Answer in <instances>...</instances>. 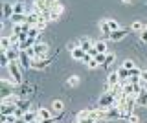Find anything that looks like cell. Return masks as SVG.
<instances>
[{
    "label": "cell",
    "instance_id": "2e32d148",
    "mask_svg": "<svg viewBox=\"0 0 147 123\" xmlns=\"http://www.w3.org/2000/svg\"><path fill=\"white\" fill-rule=\"evenodd\" d=\"M144 30H147V24L145 22H142V20H134L131 24V31H136V33H142Z\"/></svg>",
    "mask_w": 147,
    "mask_h": 123
},
{
    "label": "cell",
    "instance_id": "7402d4cb",
    "mask_svg": "<svg viewBox=\"0 0 147 123\" xmlns=\"http://www.w3.org/2000/svg\"><path fill=\"white\" fill-rule=\"evenodd\" d=\"M26 17L28 15H18V13H15V15H13L9 20H11L13 24H24V22H26Z\"/></svg>",
    "mask_w": 147,
    "mask_h": 123
},
{
    "label": "cell",
    "instance_id": "7a4b0ae2",
    "mask_svg": "<svg viewBox=\"0 0 147 123\" xmlns=\"http://www.w3.org/2000/svg\"><path fill=\"white\" fill-rule=\"evenodd\" d=\"M7 70H9L11 79L15 81V85H20V83H22V70H20V65H18V63H9Z\"/></svg>",
    "mask_w": 147,
    "mask_h": 123
},
{
    "label": "cell",
    "instance_id": "d4e9b609",
    "mask_svg": "<svg viewBox=\"0 0 147 123\" xmlns=\"http://www.w3.org/2000/svg\"><path fill=\"white\" fill-rule=\"evenodd\" d=\"M66 85H68V86H77V85H79V75H76V74L70 75V77L66 79Z\"/></svg>",
    "mask_w": 147,
    "mask_h": 123
},
{
    "label": "cell",
    "instance_id": "f546056e",
    "mask_svg": "<svg viewBox=\"0 0 147 123\" xmlns=\"http://www.w3.org/2000/svg\"><path fill=\"white\" fill-rule=\"evenodd\" d=\"M94 59L99 63V66H103V65H105V59H107V53H98Z\"/></svg>",
    "mask_w": 147,
    "mask_h": 123
},
{
    "label": "cell",
    "instance_id": "52a82bcc",
    "mask_svg": "<svg viewBox=\"0 0 147 123\" xmlns=\"http://www.w3.org/2000/svg\"><path fill=\"white\" fill-rule=\"evenodd\" d=\"M15 15V4H4L2 6V17L4 19H11Z\"/></svg>",
    "mask_w": 147,
    "mask_h": 123
},
{
    "label": "cell",
    "instance_id": "e575fe53",
    "mask_svg": "<svg viewBox=\"0 0 147 123\" xmlns=\"http://www.w3.org/2000/svg\"><path fill=\"white\" fill-rule=\"evenodd\" d=\"M77 123H98V121L92 120V118H85V120H77Z\"/></svg>",
    "mask_w": 147,
    "mask_h": 123
},
{
    "label": "cell",
    "instance_id": "d6986e66",
    "mask_svg": "<svg viewBox=\"0 0 147 123\" xmlns=\"http://www.w3.org/2000/svg\"><path fill=\"white\" fill-rule=\"evenodd\" d=\"M64 110V103L61 101V99H55V101L52 103V112H55V114H61Z\"/></svg>",
    "mask_w": 147,
    "mask_h": 123
},
{
    "label": "cell",
    "instance_id": "9a60e30c",
    "mask_svg": "<svg viewBox=\"0 0 147 123\" xmlns=\"http://www.w3.org/2000/svg\"><path fill=\"white\" fill-rule=\"evenodd\" d=\"M77 44H79V48H83L85 52H88V50H92V48H94V42H92L90 39H86V37L79 39V40H77Z\"/></svg>",
    "mask_w": 147,
    "mask_h": 123
},
{
    "label": "cell",
    "instance_id": "ac0fdd59",
    "mask_svg": "<svg viewBox=\"0 0 147 123\" xmlns=\"http://www.w3.org/2000/svg\"><path fill=\"white\" fill-rule=\"evenodd\" d=\"M24 121L26 123H30V121H35V120H39V114H37V108L35 110H28V112H24Z\"/></svg>",
    "mask_w": 147,
    "mask_h": 123
},
{
    "label": "cell",
    "instance_id": "6da1fadb",
    "mask_svg": "<svg viewBox=\"0 0 147 123\" xmlns=\"http://www.w3.org/2000/svg\"><path fill=\"white\" fill-rule=\"evenodd\" d=\"M98 107H99V108H101V110H103L105 114H107V110H109L110 107H114V94L110 92V90H107V92H105V94L99 97Z\"/></svg>",
    "mask_w": 147,
    "mask_h": 123
},
{
    "label": "cell",
    "instance_id": "44dd1931",
    "mask_svg": "<svg viewBox=\"0 0 147 123\" xmlns=\"http://www.w3.org/2000/svg\"><path fill=\"white\" fill-rule=\"evenodd\" d=\"M136 105H140V107L147 108V90H144V92H142V94L136 97Z\"/></svg>",
    "mask_w": 147,
    "mask_h": 123
},
{
    "label": "cell",
    "instance_id": "ffe728a7",
    "mask_svg": "<svg viewBox=\"0 0 147 123\" xmlns=\"http://www.w3.org/2000/svg\"><path fill=\"white\" fill-rule=\"evenodd\" d=\"M94 48L98 50L99 53H109V46L105 40H98V42H94Z\"/></svg>",
    "mask_w": 147,
    "mask_h": 123
},
{
    "label": "cell",
    "instance_id": "f35d334b",
    "mask_svg": "<svg viewBox=\"0 0 147 123\" xmlns=\"http://www.w3.org/2000/svg\"><path fill=\"white\" fill-rule=\"evenodd\" d=\"M30 123H40V120H35V121H30Z\"/></svg>",
    "mask_w": 147,
    "mask_h": 123
},
{
    "label": "cell",
    "instance_id": "cb8c5ba5",
    "mask_svg": "<svg viewBox=\"0 0 147 123\" xmlns=\"http://www.w3.org/2000/svg\"><path fill=\"white\" fill-rule=\"evenodd\" d=\"M48 17H44V15H40V20H39V24H37V28H39V31H44L46 30V26H48Z\"/></svg>",
    "mask_w": 147,
    "mask_h": 123
},
{
    "label": "cell",
    "instance_id": "1f68e13d",
    "mask_svg": "<svg viewBox=\"0 0 147 123\" xmlns=\"http://www.w3.org/2000/svg\"><path fill=\"white\" fill-rule=\"evenodd\" d=\"M86 66H88L90 70H96V68H99V63L96 61V59H92V61H90V63H88V65H86Z\"/></svg>",
    "mask_w": 147,
    "mask_h": 123
},
{
    "label": "cell",
    "instance_id": "4dcf8cb0",
    "mask_svg": "<svg viewBox=\"0 0 147 123\" xmlns=\"http://www.w3.org/2000/svg\"><path fill=\"white\" fill-rule=\"evenodd\" d=\"M142 72H144V70H140L138 66H134L131 70V77H142Z\"/></svg>",
    "mask_w": 147,
    "mask_h": 123
},
{
    "label": "cell",
    "instance_id": "5bb4252c",
    "mask_svg": "<svg viewBox=\"0 0 147 123\" xmlns=\"http://www.w3.org/2000/svg\"><path fill=\"white\" fill-rule=\"evenodd\" d=\"M72 59H74V61H83V59H85V55H86V52H85V50H83V48H79V46H77L76 50H72Z\"/></svg>",
    "mask_w": 147,
    "mask_h": 123
},
{
    "label": "cell",
    "instance_id": "277c9868",
    "mask_svg": "<svg viewBox=\"0 0 147 123\" xmlns=\"http://www.w3.org/2000/svg\"><path fill=\"white\" fill-rule=\"evenodd\" d=\"M63 13H64V6H63V4H57V6L48 13V20H53V22L59 20V17H61Z\"/></svg>",
    "mask_w": 147,
    "mask_h": 123
},
{
    "label": "cell",
    "instance_id": "9c48e42d",
    "mask_svg": "<svg viewBox=\"0 0 147 123\" xmlns=\"http://www.w3.org/2000/svg\"><path fill=\"white\" fill-rule=\"evenodd\" d=\"M37 114H39V120L40 121H44V120H52V108H44V107H40V108H37Z\"/></svg>",
    "mask_w": 147,
    "mask_h": 123
},
{
    "label": "cell",
    "instance_id": "7c38bea8",
    "mask_svg": "<svg viewBox=\"0 0 147 123\" xmlns=\"http://www.w3.org/2000/svg\"><path fill=\"white\" fill-rule=\"evenodd\" d=\"M17 108L15 105H0V114H4V116H13V114L17 112Z\"/></svg>",
    "mask_w": 147,
    "mask_h": 123
},
{
    "label": "cell",
    "instance_id": "3957f363",
    "mask_svg": "<svg viewBox=\"0 0 147 123\" xmlns=\"http://www.w3.org/2000/svg\"><path fill=\"white\" fill-rule=\"evenodd\" d=\"M33 48H35V52H37V57L46 59V55H48V50H50L48 44H46V42H40V40H39V42H37Z\"/></svg>",
    "mask_w": 147,
    "mask_h": 123
},
{
    "label": "cell",
    "instance_id": "4fadbf2b",
    "mask_svg": "<svg viewBox=\"0 0 147 123\" xmlns=\"http://www.w3.org/2000/svg\"><path fill=\"white\" fill-rule=\"evenodd\" d=\"M18 65H20L22 68H31V59L28 57V53L22 52V50H20V59H18Z\"/></svg>",
    "mask_w": 147,
    "mask_h": 123
},
{
    "label": "cell",
    "instance_id": "484cf974",
    "mask_svg": "<svg viewBox=\"0 0 147 123\" xmlns=\"http://www.w3.org/2000/svg\"><path fill=\"white\" fill-rule=\"evenodd\" d=\"M107 22H109V26H110V30H112V31L121 30V26H119V22H118V20H114V19H107Z\"/></svg>",
    "mask_w": 147,
    "mask_h": 123
},
{
    "label": "cell",
    "instance_id": "5b68a950",
    "mask_svg": "<svg viewBox=\"0 0 147 123\" xmlns=\"http://www.w3.org/2000/svg\"><path fill=\"white\" fill-rule=\"evenodd\" d=\"M0 105H15V107H18V105H20V97H18L17 94L4 95V97H2V101H0Z\"/></svg>",
    "mask_w": 147,
    "mask_h": 123
},
{
    "label": "cell",
    "instance_id": "603a6c76",
    "mask_svg": "<svg viewBox=\"0 0 147 123\" xmlns=\"http://www.w3.org/2000/svg\"><path fill=\"white\" fill-rule=\"evenodd\" d=\"M15 13H18V15H28L26 4H22V2H17V4H15Z\"/></svg>",
    "mask_w": 147,
    "mask_h": 123
},
{
    "label": "cell",
    "instance_id": "30bf717a",
    "mask_svg": "<svg viewBox=\"0 0 147 123\" xmlns=\"http://www.w3.org/2000/svg\"><path fill=\"white\" fill-rule=\"evenodd\" d=\"M99 30H101V33H103V39H110V33H112V30H110L107 19L99 22Z\"/></svg>",
    "mask_w": 147,
    "mask_h": 123
},
{
    "label": "cell",
    "instance_id": "74e56055",
    "mask_svg": "<svg viewBox=\"0 0 147 123\" xmlns=\"http://www.w3.org/2000/svg\"><path fill=\"white\" fill-rule=\"evenodd\" d=\"M121 2H123V4H131L132 0H121Z\"/></svg>",
    "mask_w": 147,
    "mask_h": 123
},
{
    "label": "cell",
    "instance_id": "f1b7e54d",
    "mask_svg": "<svg viewBox=\"0 0 147 123\" xmlns=\"http://www.w3.org/2000/svg\"><path fill=\"white\" fill-rule=\"evenodd\" d=\"M114 59H116V55H114V53H107V59H105V65H103V68L110 66V65L114 63Z\"/></svg>",
    "mask_w": 147,
    "mask_h": 123
},
{
    "label": "cell",
    "instance_id": "e0dca14e",
    "mask_svg": "<svg viewBox=\"0 0 147 123\" xmlns=\"http://www.w3.org/2000/svg\"><path fill=\"white\" fill-rule=\"evenodd\" d=\"M11 48V37H7V35H2L0 37V50L2 52H6V50Z\"/></svg>",
    "mask_w": 147,
    "mask_h": 123
},
{
    "label": "cell",
    "instance_id": "8fae6325",
    "mask_svg": "<svg viewBox=\"0 0 147 123\" xmlns=\"http://www.w3.org/2000/svg\"><path fill=\"white\" fill-rule=\"evenodd\" d=\"M127 37V30H118V31H112V33H110V39L109 40H114V42H118V40H123Z\"/></svg>",
    "mask_w": 147,
    "mask_h": 123
},
{
    "label": "cell",
    "instance_id": "836d02e7",
    "mask_svg": "<svg viewBox=\"0 0 147 123\" xmlns=\"http://www.w3.org/2000/svg\"><path fill=\"white\" fill-rule=\"evenodd\" d=\"M140 40H142V42H145V44H147V30H144V31L140 33Z\"/></svg>",
    "mask_w": 147,
    "mask_h": 123
},
{
    "label": "cell",
    "instance_id": "8d00e7d4",
    "mask_svg": "<svg viewBox=\"0 0 147 123\" xmlns=\"http://www.w3.org/2000/svg\"><path fill=\"white\" fill-rule=\"evenodd\" d=\"M53 120H55V118H52V120H44V121H40V123H53Z\"/></svg>",
    "mask_w": 147,
    "mask_h": 123
},
{
    "label": "cell",
    "instance_id": "4316f807",
    "mask_svg": "<svg viewBox=\"0 0 147 123\" xmlns=\"http://www.w3.org/2000/svg\"><path fill=\"white\" fill-rule=\"evenodd\" d=\"M121 66L125 68V70H129V72H131L132 68L136 66V63H134V61H131V59H125V61H123V65H121Z\"/></svg>",
    "mask_w": 147,
    "mask_h": 123
},
{
    "label": "cell",
    "instance_id": "ba28073f",
    "mask_svg": "<svg viewBox=\"0 0 147 123\" xmlns=\"http://www.w3.org/2000/svg\"><path fill=\"white\" fill-rule=\"evenodd\" d=\"M46 66H48V61H46V59L37 57V59L31 61V68H33V70H46Z\"/></svg>",
    "mask_w": 147,
    "mask_h": 123
},
{
    "label": "cell",
    "instance_id": "d6a6232c",
    "mask_svg": "<svg viewBox=\"0 0 147 123\" xmlns=\"http://www.w3.org/2000/svg\"><path fill=\"white\" fill-rule=\"evenodd\" d=\"M127 121H129V123H140V120H138L136 114H131V116L127 118Z\"/></svg>",
    "mask_w": 147,
    "mask_h": 123
},
{
    "label": "cell",
    "instance_id": "d590c367",
    "mask_svg": "<svg viewBox=\"0 0 147 123\" xmlns=\"http://www.w3.org/2000/svg\"><path fill=\"white\" fill-rule=\"evenodd\" d=\"M142 81H144V83H147V70L142 72Z\"/></svg>",
    "mask_w": 147,
    "mask_h": 123
},
{
    "label": "cell",
    "instance_id": "ab89813d",
    "mask_svg": "<svg viewBox=\"0 0 147 123\" xmlns=\"http://www.w3.org/2000/svg\"><path fill=\"white\" fill-rule=\"evenodd\" d=\"M76 123H77V121H76Z\"/></svg>",
    "mask_w": 147,
    "mask_h": 123
},
{
    "label": "cell",
    "instance_id": "83f0119b",
    "mask_svg": "<svg viewBox=\"0 0 147 123\" xmlns=\"http://www.w3.org/2000/svg\"><path fill=\"white\" fill-rule=\"evenodd\" d=\"M9 63H11V61H9V59H7V55H6V53L2 52V55H0V66L7 68V66H9Z\"/></svg>",
    "mask_w": 147,
    "mask_h": 123
},
{
    "label": "cell",
    "instance_id": "8992f818",
    "mask_svg": "<svg viewBox=\"0 0 147 123\" xmlns=\"http://www.w3.org/2000/svg\"><path fill=\"white\" fill-rule=\"evenodd\" d=\"M119 83H121V79H119L118 72H110L109 77H107V86L109 88H114V86H118Z\"/></svg>",
    "mask_w": 147,
    "mask_h": 123
}]
</instances>
